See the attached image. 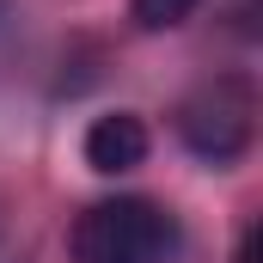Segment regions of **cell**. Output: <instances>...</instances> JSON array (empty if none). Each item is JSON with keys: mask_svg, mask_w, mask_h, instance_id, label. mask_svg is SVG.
Returning a JSON list of instances; mask_svg holds the SVG:
<instances>
[{"mask_svg": "<svg viewBox=\"0 0 263 263\" xmlns=\"http://www.w3.org/2000/svg\"><path fill=\"white\" fill-rule=\"evenodd\" d=\"M172 245H178L172 214L147 196H104L67 233L73 263H165Z\"/></svg>", "mask_w": 263, "mask_h": 263, "instance_id": "cell-1", "label": "cell"}, {"mask_svg": "<svg viewBox=\"0 0 263 263\" xmlns=\"http://www.w3.org/2000/svg\"><path fill=\"white\" fill-rule=\"evenodd\" d=\"M86 165L98 172V178H123L135 165H147V123L135 117V110H110V117H92V129H86Z\"/></svg>", "mask_w": 263, "mask_h": 263, "instance_id": "cell-3", "label": "cell"}, {"mask_svg": "<svg viewBox=\"0 0 263 263\" xmlns=\"http://www.w3.org/2000/svg\"><path fill=\"white\" fill-rule=\"evenodd\" d=\"M233 263H257V220H245V233H239V251Z\"/></svg>", "mask_w": 263, "mask_h": 263, "instance_id": "cell-5", "label": "cell"}, {"mask_svg": "<svg viewBox=\"0 0 263 263\" xmlns=\"http://www.w3.org/2000/svg\"><path fill=\"white\" fill-rule=\"evenodd\" d=\"M257 135V98L239 73L202 80L196 92L178 104V141L196 153L202 165H233Z\"/></svg>", "mask_w": 263, "mask_h": 263, "instance_id": "cell-2", "label": "cell"}, {"mask_svg": "<svg viewBox=\"0 0 263 263\" xmlns=\"http://www.w3.org/2000/svg\"><path fill=\"white\" fill-rule=\"evenodd\" d=\"M202 0H129V18L141 31H178Z\"/></svg>", "mask_w": 263, "mask_h": 263, "instance_id": "cell-4", "label": "cell"}]
</instances>
